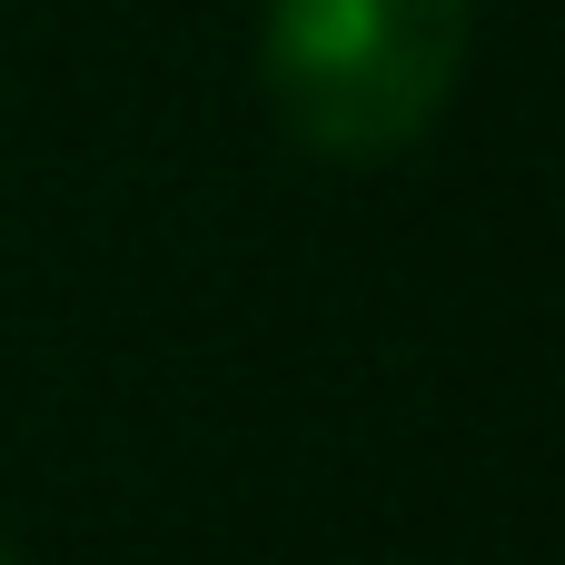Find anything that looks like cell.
<instances>
[{"label": "cell", "mask_w": 565, "mask_h": 565, "mask_svg": "<svg viewBox=\"0 0 565 565\" xmlns=\"http://www.w3.org/2000/svg\"><path fill=\"white\" fill-rule=\"evenodd\" d=\"M477 0H268L258 89L278 129L338 169L417 149L467 79Z\"/></svg>", "instance_id": "6da1fadb"}, {"label": "cell", "mask_w": 565, "mask_h": 565, "mask_svg": "<svg viewBox=\"0 0 565 565\" xmlns=\"http://www.w3.org/2000/svg\"><path fill=\"white\" fill-rule=\"evenodd\" d=\"M0 565H20V546H10V536H0Z\"/></svg>", "instance_id": "7a4b0ae2"}]
</instances>
